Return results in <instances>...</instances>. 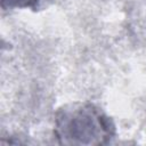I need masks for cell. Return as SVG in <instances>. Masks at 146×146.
Listing matches in <instances>:
<instances>
[{
  "label": "cell",
  "mask_w": 146,
  "mask_h": 146,
  "mask_svg": "<svg viewBox=\"0 0 146 146\" xmlns=\"http://www.w3.org/2000/svg\"><path fill=\"white\" fill-rule=\"evenodd\" d=\"M40 0H1L2 8H31L35 9Z\"/></svg>",
  "instance_id": "obj_2"
},
{
  "label": "cell",
  "mask_w": 146,
  "mask_h": 146,
  "mask_svg": "<svg viewBox=\"0 0 146 146\" xmlns=\"http://www.w3.org/2000/svg\"><path fill=\"white\" fill-rule=\"evenodd\" d=\"M54 133L62 145H105L114 137L115 125L95 104L75 102L57 110Z\"/></svg>",
  "instance_id": "obj_1"
}]
</instances>
